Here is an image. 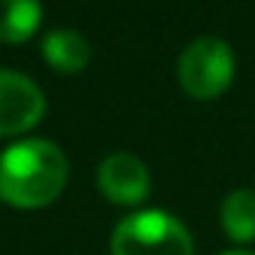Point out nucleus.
Instances as JSON below:
<instances>
[{
    "label": "nucleus",
    "mask_w": 255,
    "mask_h": 255,
    "mask_svg": "<svg viewBox=\"0 0 255 255\" xmlns=\"http://www.w3.org/2000/svg\"><path fill=\"white\" fill-rule=\"evenodd\" d=\"M99 192L114 204H138L150 192V171L132 153H111L96 171Z\"/></svg>",
    "instance_id": "5"
},
{
    "label": "nucleus",
    "mask_w": 255,
    "mask_h": 255,
    "mask_svg": "<svg viewBox=\"0 0 255 255\" xmlns=\"http://www.w3.org/2000/svg\"><path fill=\"white\" fill-rule=\"evenodd\" d=\"M45 117L42 87L15 69H0V138L21 135Z\"/></svg>",
    "instance_id": "4"
},
{
    "label": "nucleus",
    "mask_w": 255,
    "mask_h": 255,
    "mask_svg": "<svg viewBox=\"0 0 255 255\" xmlns=\"http://www.w3.org/2000/svg\"><path fill=\"white\" fill-rule=\"evenodd\" d=\"M69 177L66 153L48 138H21L0 153V198L33 210L51 204Z\"/></svg>",
    "instance_id": "1"
},
{
    "label": "nucleus",
    "mask_w": 255,
    "mask_h": 255,
    "mask_svg": "<svg viewBox=\"0 0 255 255\" xmlns=\"http://www.w3.org/2000/svg\"><path fill=\"white\" fill-rule=\"evenodd\" d=\"M42 57L48 60L51 69L57 72H66V75H75L87 66L90 60V45L87 39L78 33V30H69V27H54L51 33H45L42 39Z\"/></svg>",
    "instance_id": "6"
},
{
    "label": "nucleus",
    "mask_w": 255,
    "mask_h": 255,
    "mask_svg": "<svg viewBox=\"0 0 255 255\" xmlns=\"http://www.w3.org/2000/svg\"><path fill=\"white\" fill-rule=\"evenodd\" d=\"M222 228L234 243L255 240V189H234L222 201Z\"/></svg>",
    "instance_id": "7"
},
{
    "label": "nucleus",
    "mask_w": 255,
    "mask_h": 255,
    "mask_svg": "<svg viewBox=\"0 0 255 255\" xmlns=\"http://www.w3.org/2000/svg\"><path fill=\"white\" fill-rule=\"evenodd\" d=\"M222 255H255V252H243V249H234V252H222Z\"/></svg>",
    "instance_id": "9"
},
{
    "label": "nucleus",
    "mask_w": 255,
    "mask_h": 255,
    "mask_svg": "<svg viewBox=\"0 0 255 255\" xmlns=\"http://www.w3.org/2000/svg\"><path fill=\"white\" fill-rule=\"evenodd\" d=\"M234 69H237L234 51L219 36L192 39L183 48L180 60H177L180 87L192 99H216V96H222L234 81Z\"/></svg>",
    "instance_id": "3"
},
{
    "label": "nucleus",
    "mask_w": 255,
    "mask_h": 255,
    "mask_svg": "<svg viewBox=\"0 0 255 255\" xmlns=\"http://www.w3.org/2000/svg\"><path fill=\"white\" fill-rule=\"evenodd\" d=\"M111 255H195L186 225L168 210H138L117 222Z\"/></svg>",
    "instance_id": "2"
},
{
    "label": "nucleus",
    "mask_w": 255,
    "mask_h": 255,
    "mask_svg": "<svg viewBox=\"0 0 255 255\" xmlns=\"http://www.w3.org/2000/svg\"><path fill=\"white\" fill-rule=\"evenodd\" d=\"M42 21V6L33 0H0V42H27Z\"/></svg>",
    "instance_id": "8"
}]
</instances>
